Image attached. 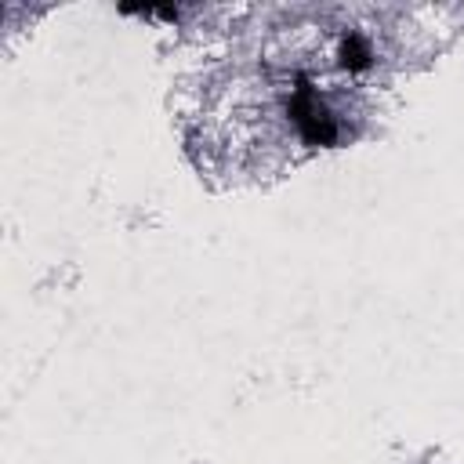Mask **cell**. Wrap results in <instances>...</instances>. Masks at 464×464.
<instances>
[{"mask_svg": "<svg viewBox=\"0 0 464 464\" xmlns=\"http://www.w3.org/2000/svg\"><path fill=\"white\" fill-rule=\"evenodd\" d=\"M290 120H294V130L304 145H334L341 138V123L334 116V109L319 98V91L312 87L308 76H297L294 80V91H290V105H286Z\"/></svg>", "mask_w": 464, "mask_h": 464, "instance_id": "6da1fadb", "label": "cell"}, {"mask_svg": "<svg viewBox=\"0 0 464 464\" xmlns=\"http://www.w3.org/2000/svg\"><path fill=\"white\" fill-rule=\"evenodd\" d=\"M337 58H341V65L348 69V72H362V69H370L373 65V47H370V40L362 36V33H344L341 36V47H337Z\"/></svg>", "mask_w": 464, "mask_h": 464, "instance_id": "7a4b0ae2", "label": "cell"}]
</instances>
